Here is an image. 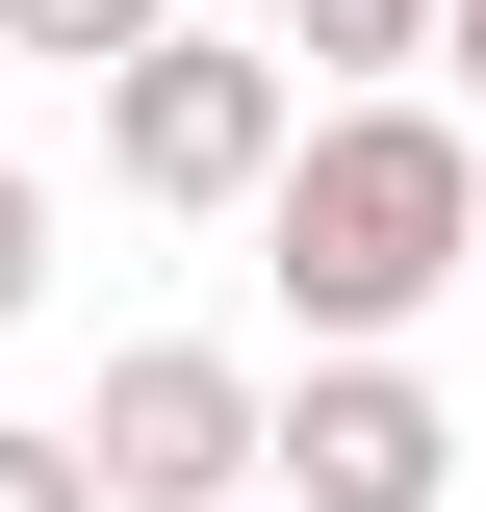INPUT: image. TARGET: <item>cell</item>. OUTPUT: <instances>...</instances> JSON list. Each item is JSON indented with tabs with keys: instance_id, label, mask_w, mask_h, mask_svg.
I'll use <instances>...</instances> for the list:
<instances>
[{
	"instance_id": "6da1fadb",
	"label": "cell",
	"mask_w": 486,
	"mask_h": 512,
	"mask_svg": "<svg viewBox=\"0 0 486 512\" xmlns=\"http://www.w3.org/2000/svg\"><path fill=\"white\" fill-rule=\"evenodd\" d=\"M256 256H282L307 359H384L435 282H486V128H461V103H307Z\"/></svg>"
},
{
	"instance_id": "7a4b0ae2",
	"label": "cell",
	"mask_w": 486,
	"mask_h": 512,
	"mask_svg": "<svg viewBox=\"0 0 486 512\" xmlns=\"http://www.w3.org/2000/svg\"><path fill=\"white\" fill-rule=\"evenodd\" d=\"M282 154H307V52L282 26H180V52H128L103 77V180L128 205H282Z\"/></svg>"
},
{
	"instance_id": "3957f363",
	"label": "cell",
	"mask_w": 486,
	"mask_h": 512,
	"mask_svg": "<svg viewBox=\"0 0 486 512\" xmlns=\"http://www.w3.org/2000/svg\"><path fill=\"white\" fill-rule=\"evenodd\" d=\"M103 512H256L282 487V410H256V359H205V333H154V359H103Z\"/></svg>"
},
{
	"instance_id": "277c9868",
	"label": "cell",
	"mask_w": 486,
	"mask_h": 512,
	"mask_svg": "<svg viewBox=\"0 0 486 512\" xmlns=\"http://www.w3.org/2000/svg\"><path fill=\"white\" fill-rule=\"evenodd\" d=\"M435 487H461V410L410 359H307L282 384V512H435Z\"/></svg>"
},
{
	"instance_id": "5b68a950",
	"label": "cell",
	"mask_w": 486,
	"mask_h": 512,
	"mask_svg": "<svg viewBox=\"0 0 486 512\" xmlns=\"http://www.w3.org/2000/svg\"><path fill=\"white\" fill-rule=\"evenodd\" d=\"M307 103H410V52H461V0H282Z\"/></svg>"
},
{
	"instance_id": "8992f818",
	"label": "cell",
	"mask_w": 486,
	"mask_h": 512,
	"mask_svg": "<svg viewBox=\"0 0 486 512\" xmlns=\"http://www.w3.org/2000/svg\"><path fill=\"white\" fill-rule=\"evenodd\" d=\"M0 52H77V77H128V52H180V0H0Z\"/></svg>"
},
{
	"instance_id": "52a82bcc",
	"label": "cell",
	"mask_w": 486,
	"mask_h": 512,
	"mask_svg": "<svg viewBox=\"0 0 486 512\" xmlns=\"http://www.w3.org/2000/svg\"><path fill=\"white\" fill-rule=\"evenodd\" d=\"M0 512H103V436H52V410H0Z\"/></svg>"
},
{
	"instance_id": "ba28073f",
	"label": "cell",
	"mask_w": 486,
	"mask_h": 512,
	"mask_svg": "<svg viewBox=\"0 0 486 512\" xmlns=\"http://www.w3.org/2000/svg\"><path fill=\"white\" fill-rule=\"evenodd\" d=\"M52 308V180H26V154H0V333Z\"/></svg>"
},
{
	"instance_id": "9c48e42d",
	"label": "cell",
	"mask_w": 486,
	"mask_h": 512,
	"mask_svg": "<svg viewBox=\"0 0 486 512\" xmlns=\"http://www.w3.org/2000/svg\"><path fill=\"white\" fill-rule=\"evenodd\" d=\"M461 103H486V0H461Z\"/></svg>"
},
{
	"instance_id": "30bf717a",
	"label": "cell",
	"mask_w": 486,
	"mask_h": 512,
	"mask_svg": "<svg viewBox=\"0 0 486 512\" xmlns=\"http://www.w3.org/2000/svg\"><path fill=\"white\" fill-rule=\"evenodd\" d=\"M256 512H282V487H256Z\"/></svg>"
}]
</instances>
